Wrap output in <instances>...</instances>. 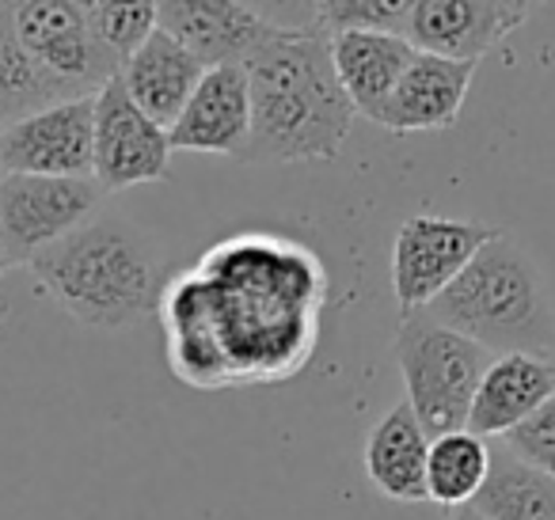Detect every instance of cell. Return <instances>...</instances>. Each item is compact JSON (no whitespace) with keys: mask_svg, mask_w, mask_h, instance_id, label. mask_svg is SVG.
I'll return each instance as SVG.
<instances>
[{"mask_svg":"<svg viewBox=\"0 0 555 520\" xmlns=\"http://www.w3.org/2000/svg\"><path fill=\"white\" fill-rule=\"evenodd\" d=\"M12 31L50 77L80 95H95L118 73V57L100 42L92 16L73 0H16Z\"/></svg>","mask_w":555,"mask_h":520,"instance_id":"8","label":"cell"},{"mask_svg":"<svg viewBox=\"0 0 555 520\" xmlns=\"http://www.w3.org/2000/svg\"><path fill=\"white\" fill-rule=\"evenodd\" d=\"M449 520H487V517H479V512L472 509V505H464V509H453V512H449Z\"/></svg>","mask_w":555,"mask_h":520,"instance_id":"28","label":"cell"},{"mask_svg":"<svg viewBox=\"0 0 555 520\" xmlns=\"http://www.w3.org/2000/svg\"><path fill=\"white\" fill-rule=\"evenodd\" d=\"M426 456H430V433L418 426L408 403H396L370 429L365 474H370L373 490H380L388 502H426Z\"/></svg>","mask_w":555,"mask_h":520,"instance_id":"18","label":"cell"},{"mask_svg":"<svg viewBox=\"0 0 555 520\" xmlns=\"http://www.w3.org/2000/svg\"><path fill=\"white\" fill-rule=\"evenodd\" d=\"M65 100H80L77 88L50 77L24 47H20L12 24H0V126H12L20 118L35 115L42 107H54Z\"/></svg>","mask_w":555,"mask_h":520,"instance_id":"21","label":"cell"},{"mask_svg":"<svg viewBox=\"0 0 555 520\" xmlns=\"http://www.w3.org/2000/svg\"><path fill=\"white\" fill-rule=\"evenodd\" d=\"M12 9H16V0H0V24H12Z\"/></svg>","mask_w":555,"mask_h":520,"instance_id":"29","label":"cell"},{"mask_svg":"<svg viewBox=\"0 0 555 520\" xmlns=\"http://www.w3.org/2000/svg\"><path fill=\"white\" fill-rule=\"evenodd\" d=\"M509 31L514 27L499 0H415L403 39L418 54L476 65Z\"/></svg>","mask_w":555,"mask_h":520,"instance_id":"15","label":"cell"},{"mask_svg":"<svg viewBox=\"0 0 555 520\" xmlns=\"http://www.w3.org/2000/svg\"><path fill=\"white\" fill-rule=\"evenodd\" d=\"M502 444H506L517 459H525V464H532L537 471L555 479V395L547 399L529 421H521L514 433L502 437Z\"/></svg>","mask_w":555,"mask_h":520,"instance_id":"24","label":"cell"},{"mask_svg":"<svg viewBox=\"0 0 555 520\" xmlns=\"http://www.w3.org/2000/svg\"><path fill=\"white\" fill-rule=\"evenodd\" d=\"M327 42H332V65L347 100L354 103L358 115L377 122L380 107L396 92L418 50L403 35L388 31H339L327 35Z\"/></svg>","mask_w":555,"mask_h":520,"instance_id":"17","label":"cell"},{"mask_svg":"<svg viewBox=\"0 0 555 520\" xmlns=\"http://www.w3.org/2000/svg\"><path fill=\"white\" fill-rule=\"evenodd\" d=\"M156 24L183 42L206 69L247 62L278 35V27L255 16L244 0H156Z\"/></svg>","mask_w":555,"mask_h":520,"instance_id":"12","label":"cell"},{"mask_svg":"<svg viewBox=\"0 0 555 520\" xmlns=\"http://www.w3.org/2000/svg\"><path fill=\"white\" fill-rule=\"evenodd\" d=\"M555 395V361L544 353H502L491 358L468 411V429L487 437L514 433Z\"/></svg>","mask_w":555,"mask_h":520,"instance_id":"14","label":"cell"},{"mask_svg":"<svg viewBox=\"0 0 555 520\" xmlns=\"http://www.w3.org/2000/svg\"><path fill=\"white\" fill-rule=\"evenodd\" d=\"M476 80L472 62H449V57L415 54L408 73L400 77L396 92L380 107L377 126L388 133H438L461 118L468 88Z\"/></svg>","mask_w":555,"mask_h":520,"instance_id":"13","label":"cell"},{"mask_svg":"<svg viewBox=\"0 0 555 520\" xmlns=\"http://www.w3.org/2000/svg\"><path fill=\"white\" fill-rule=\"evenodd\" d=\"M415 0H320V31H388L403 35Z\"/></svg>","mask_w":555,"mask_h":520,"instance_id":"22","label":"cell"},{"mask_svg":"<svg viewBox=\"0 0 555 520\" xmlns=\"http://www.w3.org/2000/svg\"><path fill=\"white\" fill-rule=\"evenodd\" d=\"M251 130L240 164L335 160L358 110L332 65L327 31H278L244 62Z\"/></svg>","mask_w":555,"mask_h":520,"instance_id":"2","label":"cell"},{"mask_svg":"<svg viewBox=\"0 0 555 520\" xmlns=\"http://www.w3.org/2000/svg\"><path fill=\"white\" fill-rule=\"evenodd\" d=\"M251 130V95H247L244 62H224L202 73L183 115L168 130L171 148L236 160Z\"/></svg>","mask_w":555,"mask_h":520,"instance_id":"11","label":"cell"},{"mask_svg":"<svg viewBox=\"0 0 555 520\" xmlns=\"http://www.w3.org/2000/svg\"><path fill=\"white\" fill-rule=\"evenodd\" d=\"M103 198L107 194L95 179L0 176V229L16 266H27L39 251L92 221Z\"/></svg>","mask_w":555,"mask_h":520,"instance_id":"7","label":"cell"},{"mask_svg":"<svg viewBox=\"0 0 555 520\" xmlns=\"http://www.w3.org/2000/svg\"><path fill=\"white\" fill-rule=\"evenodd\" d=\"M259 20L278 31H317L320 0H244Z\"/></svg>","mask_w":555,"mask_h":520,"instance_id":"25","label":"cell"},{"mask_svg":"<svg viewBox=\"0 0 555 520\" xmlns=\"http://www.w3.org/2000/svg\"><path fill=\"white\" fill-rule=\"evenodd\" d=\"M491 471V444L472 429H453L430 441L426 456V502L441 509H464L476 502Z\"/></svg>","mask_w":555,"mask_h":520,"instance_id":"20","label":"cell"},{"mask_svg":"<svg viewBox=\"0 0 555 520\" xmlns=\"http://www.w3.org/2000/svg\"><path fill=\"white\" fill-rule=\"evenodd\" d=\"M324 300V262L305 244L274 232L221 239L164 289L171 373L198 391L289 380L317 353Z\"/></svg>","mask_w":555,"mask_h":520,"instance_id":"1","label":"cell"},{"mask_svg":"<svg viewBox=\"0 0 555 520\" xmlns=\"http://www.w3.org/2000/svg\"><path fill=\"white\" fill-rule=\"evenodd\" d=\"M472 509L487 520H555V479L517 459L506 444H491V471Z\"/></svg>","mask_w":555,"mask_h":520,"instance_id":"19","label":"cell"},{"mask_svg":"<svg viewBox=\"0 0 555 520\" xmlns=\"http://www.w3.org/2000/svg\"><path fill=\"white\" fill-rule=\"evenodd\" d=\"M95 95L65 100L0 126V176L92 179Z\"/></svg>","mask_w":555,"mask_h":520,"instance_id":"9","label":"cell"},{"mask_svg":"<svg viewBox=\"0 0 555 520\" xmlns=\"http://www.w3.org/2000/svg\"><path fill=\"white\" fill-rule=\"evenodd\" d=\"M171 141L168 130L156 126L138 103L126 95L118 77L95 92V148L92 179L103 194L130 191L141 183H156L168 176Z\"/></svg>","mask_w":555,"mask_h":520,"instance_id":"10","label":"cell"},{"mask_svg":"<svg viewBox=\"0 0 555 520\" xmlns=\"http://www.w3.org/2000/svg\"><path fill=\"white\" fill-rule=\"evenodd\" d=\"M499 4H502V12H506V20H509V27H514V31L540 9V0H499Z\"/></svg>","mask_w":555,"mask_h":520,"instance_id":"26","label":"cell"},{"mask_svg":"<svg viewBox=\"0 0 555 520\" xmlns=\"http://www.w3.org/2000/svg\"><path fill=\"white\" fill-rule=\"evenodd\" d=\"M92 27L100 42L118 57V65L156 31V0H107L92 12Z\"/></svg>","mask_w":555,"mask_h":520,"instance_id":"23","label":"cell"},{"mask_svg":"<svg viewBox=\"0 0 555 520\" xmlns=\"http://www.w3.org/2000/svg\"><path fill=\"white\" fill-rule=\"evenodd\" d=\"M396 365H400L408 399L418 426L434 437L468 429V411L483 380L491 353L472 338L441 327L426 312H411L396 330Z\"/></svg>","mask_w":555,"mask_h":520,"instance_id":"5","label":"cell"},{"mask_svg":"<svg viewBox=\"0 0 555 520\" xmlns=\"http://www.w3.org/2000/svg\"><path fill=\"white\" fill-rule=\"evenodd\" d=\"M12 266H16V259H12V251H9V239H4V229H0V277L9 274Z\"/></svg>","mask_w":555,"mask_h":520,"instance_id":"27","label":"cell"},{"mask_svg":"<svg viewBox=\"0 0 555 520\" xmlns=\"http://www.w3.org/2000/svg\"><path fill=\"white\" fill-rule=\"evenodd\" d=\"M27 270L65 315L92 330H126L156 315L171 282L153 239L118 213H95Z\"/></svg>","mask_w":555,"mask_h":520,"instance_id":"3","label":"cell"},{"mask_svg":"<svg viewBox=\"0 0 555 520\" xmlns=\"http://www.w3.org/2000/svg\"><path fill=\"white\" fill-rule=\"evenodd\" d=\"M426 315L483 346L491 358L502 353L547 358L555 350V312L544 274L506 232L479 247L476 259L426 308Z\"/></svg>","mask_w":555,"mask_h":520,"instance_id":"4","label":"cell"},{"mask_svg":"<svg viewBox=\"0 0 555 520\" xmlns=\"http://www.w3.org/2000/svg\"><path fill=\"white\" fill-rule=\"evenodd\" d=\"M202 73H206V65H202L183 42H176L168 31L156 27V31L118 65L115 77H118V84L126 88V95H130L156 126L171 130L176 118L183 115L186 100L194 95V88H198Z\"/></svg>","mask_w":555,"mask_h":520,"instance_id":"16","label":"cell"},{"mask_svg":"<svg viewBox=\"0 0 555 520\" xmlns=\"http://www.w3.org/2000/svg\"><path fill=\"white\" fill-rule=\"evenodd\" d=\"M499 232L502 229L468 217H408L392 244V292L400 312H426Z\"/></svg>","mask_w":555,"mask_h":520,"instance_id":"6","label":"cell"},{"mask_svg":"<svg viewBox=\"0 0 555 520\" xmlns=\"http://www.w3.org/2000/svg\"><path fill=\"white\" fill-rule=\"evenodd\" d=\"M73 4H77L80 12H88V16H92V12L100 9V4H107V0H73Z\"/></svg>","mask_w":555,"mask_h":520,"instance_id":"30","label":"cell"}]
</instances>
